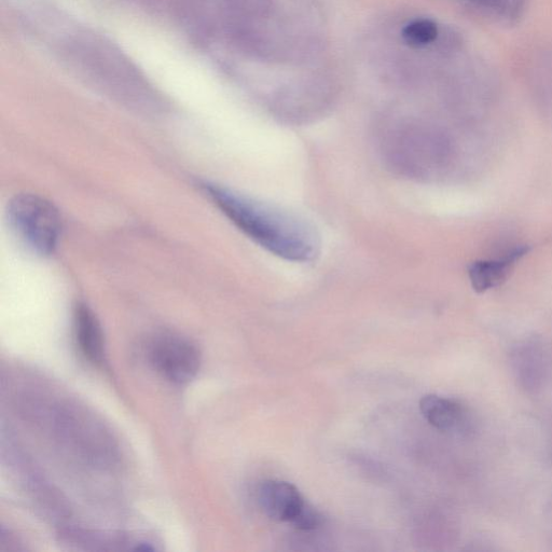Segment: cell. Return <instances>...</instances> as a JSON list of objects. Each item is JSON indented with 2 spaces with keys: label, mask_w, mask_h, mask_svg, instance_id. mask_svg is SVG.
I'll list each match as a JSON object with an SVG mask.
<instances>
[{
  "label": "cell",
  "mask_w": 552,
  "mask_h": 552,
  "mask_svg": "<svg viewBox=\"0 0 552 552\" xmlns=\"http://www.w3.org/2000/svg\"><path fill=\"white\" fill-rule=\"evenodd\" d=\"M9 225L20 241L40 256H49L58 246L61 217L55 206L32 193H20L8 203Z\"/></svg>",
  "instance_id": "obj_2"
},
{
  "label": "cell",
  "mask_w": 552,
  "mask_h": 552,
  "mask_svg": "<svg viewBox=\"0 0 552 552\" xmlns=\"http://www.w3.org/2000/svg\"><path fill=\"white\" fill-rule=\"evenodd\" d=\"M205 190L234 226L271 254L301 264L319 256V233L306 219L231 189L206 185Z\"/></svg>",
  "instance_id": "obj_1"
},
{
  "label": "cell",
  "mask_w": 552,
  "mask_h": 552,
  "mask_svg": "<svg viewBox=\"0 0 552 552\" xmlns=\"http://www.w3.org/2000/svg\"><path fill=\"white\" fill-rule=\"evenodd\" d=\"M420 410L425 420L440 432H461L466 422L464 408L446 397L424 396L420 402Z\"/></svg>",
  "instance_id": "obj_6"
},
{
  "label": "cell",
  "mask_w": 552,
  "mask_h": 552,
  "mask_svg": "<svg viewBox=\"0 0 552 552\" xmlns=\"http://www.w3.org/2000/svg\"><path fill=\"white\" fill-rule=\"evenodd\" d=\"M151 364L164 378L173 383H187L200 368V353L190 341L175 335H162L150 345Z\"/></svg>",
  "instance_id": "obj_4"
},
{
  "label": "cell",
  "mask_w": 552,
  "mask_h": 552,
  "mask_svg": "<svg viewBox=\"0 0 552 552\" xmlns=\"http://www.w3.org/2000/svg\"><path fill=\"white\" fill-rule=\"evenodd\" d=\"M440 35L438 25L427 19L413 21L403 31V38L412 47H425L435 43Z\"/></svg>",
  "instance_id": "obj_8"
},
{
  "label": "cell",
  "mask_w": 552,
  "mask_h": 552,
  "mask_svg": "<svg viewBox=\"0 0 552 552\" xmlns=\"http://www.w3.org/2000/svg\"><path fill=\"white\" fill-rule=\"evenodd\" d=\"M526 253H528L527 247H518L502 259L474 262L469 268V278H471L475 291L482 293L500 285L507 278V274L515 262Z\"/></svg>",
  "instance_id": "obj_7"
},
{
  "label": "cell",
  "mask_w": 552,
  "mask_h": 552,
  "mask_svg": "<svg viewBox=\"0 0 552 552\" xmlns=\"http://www.w3.org/2000/svg\"><path fill=\"white\" fill-rule=\"evenodd\" d=\"M78 347L88 361L101 364L104 358V335L100 321L86 305H79L74 315Z\"/></svg>",
  "instance_id": "obj_5"
},
{
  "label": "cell",
  "mask_w": 552,
  "mask_h": 552,
  "mask_svg": "<svg viewBox=\"0 0 552 552\" xmlns=\"http://www.w3.org/2000/svg\"><path fill=\"white\" fill-rule=\"evenodd\" d=\"M258 503L267 517L292 524L300 531H315L324 522L323 516L306 502L299 490L286 481L262 482L258 489Z\"/></svg>",
  "instance_id": "obj_3"
}]
</instances>
